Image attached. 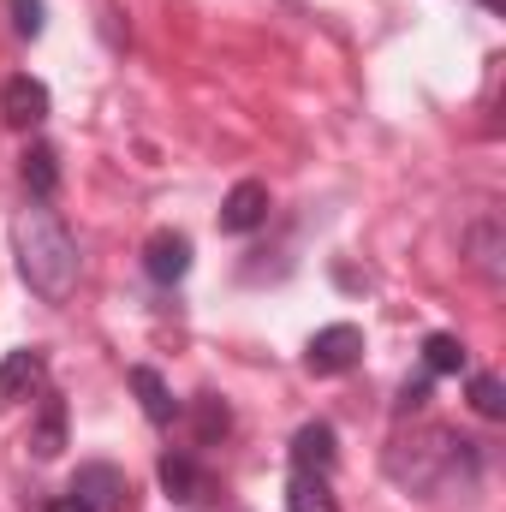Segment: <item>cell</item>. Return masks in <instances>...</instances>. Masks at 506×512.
I'll use <instances>...</instances> for the list:
<instances>
[{
  "mask_svg": "<svg viewBox=\"0 0 506 512\" xmlns=\"http://www.w3.org/2000/svg\"><path fill=\"white\" fill-rule=\"evenodd\" d=\"M18 245V274L42 304H66L78 292V239L66 233V221L54 209H24L12 227Z\"/></svg>",
  "mask_w": 506,
  "mask_h": 512,
  "instance_id": "cell-1",
  "label": "cell"
},
{
  "mask_svg": "<svg viewBox=\"0 0 506 512\" xmlns=\"http://www.w3.org/2000/svg\"><path fill=\"white\" fill-rule=\"evenodd\" d=\"M459 459H477V447L459 441V435H447V429H417L411 441L387 447V477L399 489H411V495H435L459 471Z\"/></svg>",
  "mask_w": 506,
  "mask_h": 512,
  "instance_id": "cell-2",
  "label": "cell"
},
{
  "mask_svg": "<svg viewBox=\"0 0 506 512\" xmlns=\"http://www.w3.org/2000/svg\"><path fill=\"white\" fill-rule=\"evenodd\" d=\"M358 364H364V328H358V322H328V328H316L310 346H304V370H310V376H346V370H358Z\"/></svg>",
  "mask_w": 506,
  "mask_h": 512,
  "instance_id": "cell-3",
  "label": "cell"
},
{
  "mask_svg": "<svg viewBox=\"0 0 506 512\" xmlns=\"http://www.w3.org/2000/svg\"><path fill=\"white\" fill-rule=\"evenodd\" d=\"M0 114H6V126H12V131L42 126V120H48V84H42V78H30V72L6 78V84H0Z\"/></svg>",
  "mask_w": 506,
  "mask_h": 512,
  "instance_id": "cell-4",
  "label": "cell"
},
{
  "mask_svg": "<svg viewBox=\"0 0 506 512\" xmlns=\"http://www.w3.org/2000/svg\"><path fill=\"white\" fill-rule=\"evenodd\" d=\"M72 495H78V501H90L96 512H120L131 501V483H126V471H120V465H78Z\"/></svg>",
  "mask_w": 506,
  "mask_h": 512,
  "instance_id": "cell-5",
  "label": "cell"
},
{
  "mask_svg": "<svg viewBox=\"0 0 506 512\" xmlns=\"http://www.w3.org/2000/svg\"><path fill=\"white\" fill-rule=\"evenodd\" d=\"M143 274H149L155 286H179V280L191 274V239H185V233H155V239L143 245Z\"/></svg>",
  "mask_w": 506,
  "mask_h": 512,
  "instance_id": "cell-6",
  "label": "cell"
},
{
  "mask_svg": "<svg viewBox=\"0 0 506 512\" xmlns=\"http://www.w3.org/2000/svg\"><path fill=\"white\" fill-rule=\"evenodd\" d=\"M268 221V185L262 179H239L221 203V233H256Z\"/></svg>",
  "mask_w": 506,
  "mask_h": 512,
  "instance_id": "cell-7",
  "label": "cell"
},
{
  "mask_svg": "<svg viewBox=\"0 0 506 512\" xmlns=\"http://www.w3.org/2000/svg\"><path fill=\"white\" fill-rule=\"evenodd\" d=\"M334 459H340V447H334V429H328V423H304V429L292 435V471H316V477H328Z\"/></svg>",
  "mask_w": 506,
  "mask_h": 512,
  "instance_id": "cell-8",
  "label": "cell"
},
{
  "mask_svg": "<svg viewBox=\"0 0 506 512\" xmlns=\"http://www.w3.org/2000/svg\"><path fill=\"white\" fill-rule=\"evenodd\" d=\"M42 382H48V364H42V352H6V358H0V405H12V399H30Z\"/></svg>",
  "mask_w": 506,
  "mask_h": 512,
  "instance_id": "cell-9",
  "label": "cell"
},
{
  "mask_svg": "<svg viewBox=\"0 0 506 512\" xmlns=\"http://www.w3.org/2000/svg\"><path fill=\"white\" fill-rule=\"evenodd\" d=\"M30 453L36 459H60L66 453V399L60 393L42 399V417L30 423Z\"/></svg>",
  "mask_w": 506,
  "mask_h": 512,
  "instance_id": "cell-10",
  "label": "cell"
},
{
  "mask_svg": "<svg viewBox=\"0 0 506 512\" xmlns=\"http://www.w3.org/2000/svg\"><path fill=\"white\" fill-rule=\"evenodd\" d=\"M161 489L173 501H209V477L197 471L191 453H161Z\"/></svg>",
  "mask_w": 506,
  "mask_h": 512,
  "instance_id": "cell-11",
  "label": "cell"
},
{
  "mask_svg": "<svg viewBox=\"0 0 506 512\" xmlns=\"http://www.w3.org/2000/svg\"><path fill=\"white\" fill-rule=\"evenodd\" d=\"M286 512H340V501H334L328 477H316V471H292V483H286Z\"/></svg>",
  "mask_w": 506,
  "mask_h": 512,
  "instance_id": "cell-12",
  "label": "cell"
},
{
  "mask_svg": "<svg viewBox=\"0 0 506 512\" xmlns=\"http://www.w3.org/2000/svg\"><path fill=\"white\" fill-rule=\"evenodd\" d=\"M24 185H30L36 203H48V197L60 191V155H54L48 143H30V149H24Z\"/></svg>",
  "mask_w": 506,
  "mask_h": 512,
  "instance_id": "cell-13",
  "label": "cell"
},
{
  "mask_svg": "<svg viewBox=\"0 0 506 512\" xmlns=\"http://www.w3.org/2000/svg\"><path fill=\"white\" fill-rule=\"evenodd\" d=\"M131 393L143 399V417H149V423H173V411H179V405H173L167 382H161L149 364H137V370H131Z\"/></svg>",
  "mask_w": 506,
  "mask_h": 512,
  "instance_id": "cell-14",
  "label": "cell"
},
{
  "mask_svg": "<svg viewBox=\"0 0 506 512\" xmlns=\"http://www.w3.org/2000/svg\"><path fill=\"white\" fill-rule=\"evenodd\" d=\"M423 370L429 376H459L465 370V340L459 334H429L423 340Z\"/></svg>",
  "mask_w": 506,
  "mask_h": 512,
  "instance_id": "cell-15",
  "label": "cell"
},
{
  "mask_svg": "<svg viewBox=\"0 0 506 512\" xmlns=\"http://www.w3.org/2000/svg\"><path fill=\"white\" fill-rule=\"evenodd\" d=\"M233 429V411H227V399H215V393H197V441L209 447V441H221Z\"/></svg>",
  "mask_w": 506,
  "mask_h": 512,
  "instance_id": "cell-16",
  "label": "cell"
},
{
  "mask_svg": "<svg viewBox=\"0 0 506 512\" xmlns=\"http://www.w3.org/2000/svg\"><path fill=\"white\" fill-rule=\"evenodd\" d=\"M471 262H477L489 280H501V227H495V221H483V227L471 233Z\"/></svg>",
  "mask_w": 506,
  "mask_h": 512,
  "instance_id": "cell-17",
  "label": "cell"
},
{
  "mask_svg": "<svg viewBox=\"0 0 506 512\" xmlns=\"http://www.w3.org/2000/svg\"><path fill=\"white\" fill-rule=\"evenodd\" d=\"M471 405H477V417H506L501 376H471Z\"/></svg>",
  "mask_w": 506,
  "mask_h": 512,
  "instance_id": "cell-18",
  "label": "cell"
},
{
  "mask_svg": "<svg viewBox=\"0 0 506 512\" xmlns=\"http://www.w3.org/2000/svg\"><path fill=\"white\" fill-rule=\"evenodd\" d=\"M12 24H18V36H42L48 30V6L42 0H12Z\"/></svg>",
  "mask_w": 506,
  "mask_h": 512,
  "instance_id": "cell-19",
  "label": "cell"
},
{
  "mask_svg": "<svg viewBox=\"0 0 506 512\" xmlns=\"http://www.w3.org/2000/svg\"><path fill=\"white\" fill-rule=\"evenodd\" d=\"M429 382H435V376L423 370L417 382H405V387H399V411H423V405H429Z\"/></svg>",
  "mask_w": 506,
  "mask_h": 512,
  "instance_id": "cell-20",
  "label": "cell"
},
{
  "mask_svg": "<svg viewBox=\"0 0 506 512\" xmlns=\"http://www.w3.org/2000/svg\"><path fill=\"white\" fill-rule=\"evenodd\" d=\"M48 512H96L90 501H78V495H60V501H48Z\"/></svg>",
  "mask_w": 506,
  "mask_h": 512,
  "instance_id": "cell-21",
  "label": "cell"
},
{
  "mask_svg": "<svg viewBox=\"0 0 506 512\" xmlns=\"http://www.w3.org/2000/svg\"><path fill=\"white\" fill-rule=\"evenodd\" d=\"M483 6H489V12H506V0H483Z\"/></svg>",
  "mask_w": 506,
  "mask_h": 512,
  "instance_id": "cell-22",
  "label": "cell"
}]
</instances>
